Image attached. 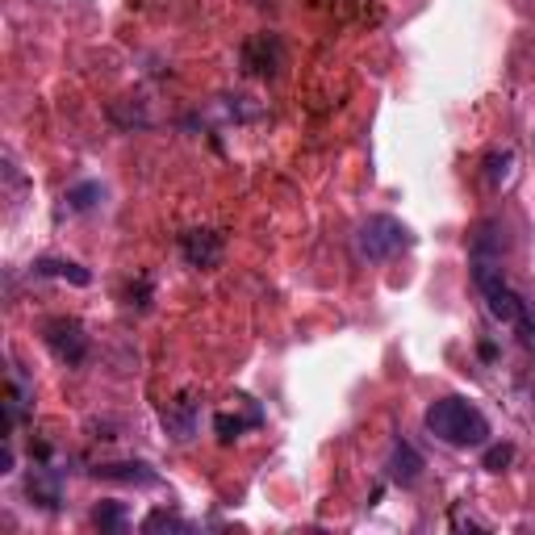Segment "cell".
I'll return each mask as SVG.
<instances>
[{
  "instance_id": "cell-1",
  "label": "cell",
  "mask_w": 535,
  "mask_h": 535,
  "mask_svg": "<svg viewBox=\"0 0 535 535\" xmlns=\"http://www.w3.org/2000/svg\"><path fill=\"white\" fill-rule=\"evenodd\" d=\"M427 431L452 448H481L490 439V418L464 398H439L427 406Z\"/></svg>"
},
{
  "instance_id": "cell-2",
  "label": "cell",
  "mask_w": 535,
  "mask_h": 535,
  "mask_svg": "<svg viewBox=\"0 0 535 535\" xmlns=\"http://www.w3.org/2000/svg\"><path fill=\"white\" fill-rule=\"evenodd\" d=\"M356 247H360L364 260L381 264V260H389V255H398V251L414 247V235H410L406 222L389 218V214H372V218L360 222V230H356Z\"/></svg>"
},
{
  "instance_id": "cell-3",
  "label": "cell",
  "mask_w": 535,
  "mask_h": 535,
  "mask_svg": "<svg viewBox=\"0 0 535 535\" xmlns=\"http://www.w3.org/2000/svg\"><path fill=\"white\" fill-rule=\"evenodd\" d=\"M473 281L485 293V301H490V314L498 322H519L523 318V297L502 281V268H494L490 260H477L473 264Z\"/></svg>"
},
{
  "instance_id": "cell-4",
  "label": "cell",
  "mask_w": 535,
  "mask_h": 535,
  "mask_svg": "<svg viewBox=\"0 0 535 535\" xmlns=\"http://www.w3.org/2000/svg\"><path fill=\"white\" fill-rule=\"evenodd\" d=\"M46 347L55 352V360L72 364V368L88 360V335L76 318H55L51 327H46Z\"/></svg>"
},
{
  "instance_id": "cell-5",
  "label": "cell",
  "mask_w": 535,
  "mask_h": 535,
  "mask_svg": "<svg viewBox=\"0 0 535 535\" xmlns=\"http://www.w3.org/2000/svg\"><path fill=\"white\" fill-rule=\"evenodd\" d=\"M243 67L251 76H276L285 67V46L276 34H255L247 46H243Z\"/></svg>"
},
{
  "instance_id": "cell-6",
  "label": "cell",
  "mask_w": 535,
  "mask_h": 535,
  "mask_svg": "<svg viewBox=\"0 0 535 535\" xmlns=\"http://www.w3.org/2000/svg\"><path fill=\"white\" fill-rule=\"evenodd\" d=\"M222 251H226V243H222V235L218 230H184L180 235V255L189 260L193 268H218L222 264Z\"/></svg>"
},
{
  "instance_id": "cell-7",
  "label": "cell",
  "mask_w": 535,
  "mask_h": 535,
  "mask_svg": "<svg viewBox=\"0 0 535 535\" xmlns=\"http://www.w3.org/2000/svg\"><path fill=\"white\" fill-rule=\"evenodd\" d=\"M101 481H122V485H138V490H151L159 485V473L151 469L147 460H118V464H101V469H92Z\"/></svg>"
},
{
  "instance_id": "cell-8",
  "label": "cell",
  "mask_w": 535,
  "mask_h": 535,
  "mask_svg": "<svg viewBox=\"0 0 535 535\" xmlns=\"http://www.w3.org/2000/svg\"><path fill=\"white\" fill-rule=\"evenodd\" d=\"M164 431L176 439V444H189V439L197 435V402L193 398H180L164 406Z\"/></svg>"
},
{
  "instance_id": "cell-9",
  "label": "cell",
  "mask_w": 535,
  "mask_h": 535,
  "mask_svg": "<svg viewBox=\"0 0 535 535\" xmlns=\"http://www.w3.org/2000/svg\"><path fill=\"white\" fill-rule=\"evenodd\" d=\"M385 473H389V481L393 485H414L418 477H423V456H418L410 444H393V452H389V460H385Z\"/></svg>"
},
{
  "instance_id": "cell-10",
  "label": "cell",
  "mask_w": 535,
  "mask_h": 535,
  "mask_svg": "<svg viewBox=\"0 0 535 535\" xmlns=\"http://www.w3.org/2000/svg\"><path fill=\"white\" fill-rule=\"evenodd\" d=\"M26 494H30L42 510H59V502H63V494H59V477H55L51 469H34L30 481H26Z\"/></svg>"
},
{
  "instance_id": "cell-11",
  "label": "cell",
  "mask_w": 535,
  "mask_h": 535,
  "mask_svg": "<svg viewBox=\"0 0 535 535\" xmlns=\"http://www.w3.org/2000/svg\"><path fill=\"white\" fill-rule=\"evenodd\" d=\"M34 272L38 276H55V281H72V285H92V272L72 264V260H51V255H42L34 260Z\"/></svg>"
},
{
  "instance_id": "cell-12",
  "label": "cell",
  "mask_w": 535,
  "mask_h": 535,
  "mask_svg": "<svg viewBox=\"0 0 535 535\" xmlns=\"http://www.w3.org/2000/svg\"><path fill=\"white\" fill-rule=\"evenodd\" d=\"M67 209H72V214H88V209H97L101 201H105V189L97 180H84V184H76V189H67Z\"/></svg>"
},
{
  "instance_id": "cell-13",
  "label": "cell",
  "mask_w": 535,
  "mask_h": 535,
  "mask_svg": "<svg viewBox=\"0 0 535 535\" xmlns=\"http://www.w3.org/2000/svg\"><path fill=\"white\" fill-rule=\"evenodd\" d=\"M92 523H97L101 531H122L126 527V506L122 502H101L97 510H92Z\"/></svg>"
},
{
  "instance_id": "cell-14",
  "label": "cell",
  "mask_w": 535,
  "mask_h": 535,
  "mask_svg": "<svg viewBox=\"0 0 535 535\" xmlns=\"http://www.w3.org/2000/svg\"><path fill=\"white\" fill-rule=\"evenodd\" d=\"M510 168H515V151H490L485 155V176H490V184L510 180Z\"/></svg>"
},
{
  "instance_id": "cell-15",
  "label": "cell",
  "mask_w": 535,
  "mask_h": 535,
  "mask_svg": "<svg viewBox=\"0 0 535 535\" xmlns=\"http://www.w3.org/2000/svg\"><path fill=\"white\" fill-rule=\"evenodd\" d=\"M260 418H235V414H218L214 418V431L222 435V444H230V439H239L247 427H255Z\"/></svg>"
},
{
  "instance_id": "cell-16",
  "label": "cell",
  "mask_w": 535,
  "mask_h": 535,
  "mask_svg": "<svg viewBox=\"0 0 535 535\" xmlns=\"http://www.w3.org/2000/svg\"><path fill=\"white\" fill-rule=\"evenodd\" d=\"M143 531L155 535V531H189V523H184L180 515H172V510H151V515L143 519Z\"/></svg>"
},
{
  "instance_id": "cell-17",
  "label": "cell",
  "mask_w": 535,
  "mask_h": 535,
  "mask_svg": "<svg viewBox=\"0 0 535 535\" xmlns=\"http://www.w3.org/2000/svg\"><path fill=\"white\" fill-rule=\"evenodd\" d=\"M481 464H485V469H490V473H502V469H510V464H515V444H494V448H485Z\"/></svg>"
},
{
  "instance_id": "cell-18",
  "label": "cell",
  "mask_w": 535,
  "mask_h": 535,
  "mask_svg": "<svg viewBox=\"0 0 535 535\" xmlns=\"http://www.w3.org/2000/svg\"><path fill=\"white\" fill-rule=\"evenodd\" d=\"M519 331H523V343H527V347H535V322H531L527 314L519 318Z\"/></svg>"
},
{
  "instance_id": "cell-19",
  "label": "cell",
  "mask_w": 535,
  "mask_h": 535,
  "mask_svg": "<svg viewBox=\"0 0 535 535\" xmlns=\"http://www.w3.org/2000/svg\"><path fill=\"white\" fill-rule=\"evenodd\" d=\"M13 448H9V439H5V448H0V473H13Z\"/></svg>"
}]
</instances>
